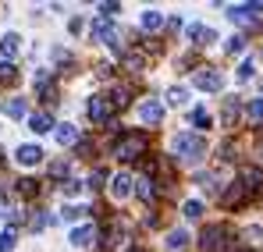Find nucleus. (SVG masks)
Instances as JSON below:
<instances>
[{"mask_svg": "<svg viewBox=\"0 0 263 252\" xmlns=\"http://www.w3.org/2000/svg\"><path fill=\"white\" fill-rule=\"evenodd\" d=\"M125 252H142V249H125Z\"/></svg>", "mask_w": 263, "mask_h": 252, "instance_id": "nucleus-37", "label": "nucleus"}, {"mask_svg": "<svg viewBox=\"0 0 263 252\" xmlns=\"http://www.w3.org/2000/svg\"><path fill=\"white\" fill-rule=\"evenodd\" d=\"M167 103H171V107H185V103H189V89L175 85V89L167 92Z\"/></svg>", "mask_w": 263, "mask_h": 252, "instance_id": "nucleus-23", "label": "nucleus"}, {"mask_svg": "<svg viewBox=\"0 0 263 252\" xmlns=\"http://www.w3.org/2000/svg\"><path fill=\"white\" fill-rule=\"evenodd\" d=\"M0 110H4L7 118H25V114H29L25 100H18V96H14V100H4V107H0Z\"/></svg>", "mask_w": 263, "mask_h": 252, "instance_id": "nucleus-17", "label": "nucleus"}, {"mask_svg": "<svg viewBox=\"0 0 263 252\" xmlns=\"http://www.w3.org/2000/svg\"><path fill=\"white\" fill-rule=\"evenodd\" d=\"M0 82H4V85L18 82V68H14L11 61H4V64H0Z\"/></svg>", "mask_w": 263, "mask_h": 252, "instance_id": "nucleus-24", "label": "nucleus"}, {"mask_svg": "<svg viewBox=\"0 0 263 252\" xmlns=\"http://www.w3.org/2000/svg\"><path fill=\"white\" fill-rule=\"evenodd\" d=\"M68 170H71V160H57V164H50V174H53V178H68Z\"/></svg>", "mask_w": 263, "mask_h": 252, "instance_id": "nucleus-31", "label": "nucleus"}, {"mask_svg": "<svg viewBox=\"0 0 263 252\" xmlns=\"http://www.w3.org/2000/svg\"><path fill=\"white\" fill-rule=\"evenodd\" d=\"M57 142H61V146H75V142H79V128L75 125H57Z\"/></svg>", "mask_w": 263, "mask_h": 252, "instance_id": "nucleus-18", "label": "nucleus"}, {"mask_svg": "<svg viewBox=\"0 0 263 252\" xmlns=\"http://www.w3.org/2000/svg\"><path fill=\"white\" fill-rule=\"evenodd\" d=\"M61 192H64V196H79V192H82V181H64Z\"/></svg>", "mask_w": 263, "mask_h": 252, "instance_id": "nucleus-34", "label": "nucleus"}, {"mask_svg": "<svg viewBox=\"0 0 263 252\" xmlns=\"http://www.w3.org/2000/svg\"><path fill=\"white\" fill-rule=\"evenodd\" d=\"M246 199H249V196H246V188H242V185H231V188H228V192L220 196V203H224L228 210H231V206H242Z\"/></svg>", "mask_w": 263, "mask_h": 252, "instance_id": "nucleus-14", "label": "nucleus"}, {"mask_svg": "<svg viewBox=\"0 0 263 252\" xmlns=\"http://www.w3.org/2000/svg\"><path fill=\"white\" fill-rule=\"evenodd\" d=\"M192 82H196V89H203V92H220L224 89V75H220L217 68H199Z\"/></svg>", "mask_w": 263, "mask_h": 252, "instance_id": "nucleus-3", "label": "nucleus"}, {"mask_svg": "<svg viewBox=\"0 0 263 252\" xmlns=\"http://www.w3.org/2000/svg\"><path fill=\"white\" fill-rule=\"evenodd\" d=\"M121 11V4H100V14L107 18V14H118Z\"/></svg>", "mask_w": 263, "mask_h": 252, "instance_id": "nucleus-36", "label": "nucleus"}, {"mask_svg": "<svg viewBox=\"0 0 263 252\" xmlns=\"http://www.w3.org/2000/svg\"><path fill=\"white\" fill-rule=\"evenodd\" d=\"M29 128H32L36 135H43V131H50V128H57V125H53V118H50L46 110H40V114H32V118H29Z\"/></svg>", "mask_w": 263, "mask_h": 252, "instance_id": "nucleus-15", "label": "nucleus"}, {"mask_svg": "<svg viewBox=\"0 0 263 252\" xmlns=\"http://www.w3.org/2000/svg\"><path fill=\"white\" fill-rule=\"evenodd\" d=\"M238 185L246 188V196H256V192H263V170L246 167V170H242V181H238Z\"/></svg>", "mask_w": 263, "mask_h": 252, "instance_id": "nucleus-8", "label": "nucleus"}, {"mask_svg": "<svg viewBox=\"0 0 263 252\" xmlns=\"http://www.w3.org/2000/svg\"><path fill=\"white\" fill-rule=\"evenodd\" d=\"M160 25H164V14H160V11H146V14H142V29H146V32H157Z\"/></svg>", "mask_w": 263, "mask_h": 252, "instance_id": "nucleus-22", "label": "nucleus"}, {"mask_svg": "<svg viewBox=\"0 0 263 252\" xmlns=\"http://www.w3.org/2000/svg\"><path fill=\"white\" fill-rule=\"evenodd\" d=\"M224 50H228V53H242V50H246V36H231V40L224 43Z\"/></svg>", "mask_w": 263, "mask_h": 252, "instance_id": "nucleus-30", "label": "nucleus"}, {"mask_svg": "<svg viewBox=\"0 0 263 252\" xmlns=\"http://www.w3.org/2000/svg\"><path fill=\"white\" fill-rule=\"evenodd\" d=\"M92 242H96V227H92V224H86V227H75V231H71V245L86 249V245H92Z\"/></svg>", "mask_w": 263, "mask_h": 252, "instance_id": "nucleus-12", "label": "nucleus"}, {"mask_svg": "<svg viewBox=\"0 0 263 252\" xmlns=\"http://www.w3.org/2000/svg\"><path fill=\"white\" fill-rule=\"evenodd\" d=\"M18 192H22V196H40V181L22 178V181H18Z\"/></svg>", "mask_w": 263, "mask_h": 252, "instance_id": "nucleus-26", "label": "nucleus"}, {"mask_svg": "<svg viewBox=\"0 0 263 252\" xmlns=\"http://www.w3.org/2000/svg\"><path fill=\"white\" fill-rule=\"evenodd\" d=\"M224 235H228L224 227H206V231L199 235V249L203 252H220L224 249Z\"/></svg>", "mask_w": 263, "mask_h": 252, "instance_id": "nucleus-7", "label": "nucleus"}, {"mask_svg": "<svg viewBox=\"0 0 263 252\" xmlns=\"http://www.w3.org/2000/svg\"><path fill=\"white\" fill-rule=\"evenodd\" d=\"M192 125H196V128H210V125H214V118L206 114V107H199V110H192Z\"/></svg>", "mask_w": 263, "mask_h": 252, "instance_id": "nucleus-25", "label": "nucleus"}, {"mask_svg": "<svg viewBox=\"0 0 263 252\" xmlns=\"http://www.w3.org/2000/svg\"><path fill=\"white\" fill-rule=\"evenodd\" d=\"M249 121H253V125H260V121H263V96L249 103Z\"/></svg>", "mask_w": 263, "mask_h": 252, "instance_id": "nucleus-29", "label": "nucleus"}, {"mask_svg": "<svg viewBox=\"0 0 263 252\" xmlns=\"http://www.w3.org/2000/svg\"><path fill=\"white\" fill-rule=\"evenodd\" d=\"M146 135L142 131H128V135H121V142L114 146V157L118 160H139V157H146Z\"/></svg>", "mask_w": 263, "mask_h": 252, "instance_id": "nucleus-2", "label": "nucleus"}, {"mask_svg": "<svg viewBox=\"0 0 263 252\" xmlns=\"http://www.w3.org/2000/svg\"><path fill=\"white\" fill-rule=\"evenodd\" d=\"M110 196H114V199H128V196H132V174L121 170V174L110 178Z\"/></svg>", "mask_w": 263, "mask_h": 252, "instance_id": "nucleus-10", "label": "nucleus"}, {"mask_svg": "<svg viewBox=\"0 0 263 252\" xmlns=\"http://www.w3.org/2000/svg\"><path fill=\"white\" fill-rule=\"evenodd\" d=\"M89 118H92L96 125H110V118H114V103H110L107 96H92V100H89Z\"/></svg>", "mask_w": 263, "mask_h": 252, "instance_id": "nucleus-5", "label": "nucleus"}, {"mask_svg": "<svg viewBox=\"0 0 263 252\" xmlns=\"http://www.w3.org/2000/svg\"><path fill=\"white\" fill-rule=\"evenodd\" d=\"M92 40L107 43V46H114V50H121V43H118V29L110 25V18H96V22H92Z\"/></svg>", "mask_w": 263, "mask_h": 252, "instance_id": "nucleus-4", "label": "nucleus"}, {"mask_svg": "<svg viewBox=\"0 0 263 252\" xmlns=\"http://www.w3.org/2000/svg\"><path fill=\"white\" fill-rule=\"evenodd\" d=\"M135 196H139L142 203H153V199H157V181H153V178L135 181Z\"/></svg>", "mask_w": 263, "mask_h": 252, "instance_id": "nucleus-13", "label": "nucleus"}, {"mask_svg": "<svg viewBox=\"0 0 263 252\" xmlns=\"http://www.w3.org/2000/svg\"><path fill=\"white\" fill-rule=\"evenodd\" d=\"M14 242H18V227L11 224V227H4V235H0V252H14Z\"/></svg>", "mask_w": 263, "mask_h": 252, "instance_id": "nucleus-21", "label": "nucleus"}, {"mask_svg": "<svg viewBox=\"0 0 263 252\" xmlns=\"http://www.w3.org/2000/svg\"><path fill=\"white\" fill-rule=\"evenodd\" d=\"M171 149L178 153V160L196 164V160H203V157H206V139H203L199 131H181V135H175Z\"/></svg>", "mask_w": 263, "mask_h": 252, "instance_id": "nucleus-1", "label": "nucleus"}, {"mask_svg": "<svg viewBox=\"0 0 263 252\" xmlns=\"http://www.w3.org/2000/svg\"><path fill=\"white\" fill-rule=\"evenodd\" d=\"M18 50H22V40H18L14 32H7V36L0 40V53H4V57H14Z\"/></svg>", "mask_w": 263, "mask_h": 252, "instance_id": "nucleus-20", "label": "nucleus"}, {"mask_svg": "<svg viewBox=\"0 0 263 252\" xmlns=\"http://www.w3.org/2000/svg\"><path fill=\"white\" fill-rule=\"evenodd\" d=\"M82 213H89V210H82V206H64V213H61V217H64V220H79Z\"/></svg>", "mask_w": 263, "mask_h": 252, "instance_id": "nucleus-35", "label": "nucleus"}, {"mask_svg": "<svg viewBox=\"0 0 263 252\" xmlns=\"http://www.w3.org/2000/svg\"><path fill=\"white\" fill-rule=\"evenodd\" d=\"M181 210H185V217H189V220H199V217H203V203H196V199H189V203H185Z\"/></svg>", "mask_w": 263, "mask_h": 252, "instance_id": "nucleus-28", "label": "nucleus"}, {"mask_svg": "<svg viewBox=\"0 0 263 252\" xmlns=\"http://www.w3.org/2000/svg\"><path fill=\"white\" fill-rule=\"evenodd\" d=\"M253 71H256V68H253V61H246V64L238 68V82H249V79H253Z\"/></svg>", "mask_w": 263, "mask_h": 252, "instance_id": "nucleus-33", "label": "nucleus"}, {"mask_svg": "<svg viewBox=\"0 0 263 252\" xmlns=\"http://www.w3.org/2000/svg\"><path fill=\"white\" fill-rule=\"evenodd\" d=\"M189 36L199 43V46H203V43H214V40H217V32H214L210 25H189Z\"/></svg>", "mask_w": 263, "mask_h": 252, "instance_id": "nucleus-16", "label": "nucleus"}, {"mask_svg": "<svg viewBox=\"0 0 263 252\" xmlns=\"http://www.w3.org/2000/svg\"><path fill=\"white\" fill-rule=\"evenodd\" d=\"M14 160H18L22 167H36V164H43V149H40V146H18Z\"/></svg>", "mask_w": 263, "mask_h": 252, "instance_id": "nucleus-9", "label": "nucleus"}, {"mask_svg": "<svg viewBox=\"0 0 263 252\" xmlns=\"http://www.w3.org/2000/svg\"><path fill=\"white\" fill-rule=\"evenodd\" d=\"M139 118H142L146 125H160V121H164V107H160L157 100H146V103L139 107Z\"/></svg>", "mask_w": 263, "mask_h": 252, "instance_id": "nucleus-11", "label": "nucleus"}, {"mask_svg": "<svg viewBox=\"0 0 263 252\" xmlns=\"http://www.w3.org/2000/svg\"><path fill=\"white\" fill-rule=\"evenodd\" d=\"M260 11H263V4H231V7H228V18L238 22V25H249Z\"/></svg>", "mask_w": 263, "mask_h": 252, "instance_id": "nucleus-6", "label": "nucleus"}, {"mask_svg": "<svg viewBox=\"0 0 263 252\" xmlns=\"http://www.w3.org/2000/svg\"><path fill=\"white\" fill-rule=\"evenodd\" d=\"M185 245H189V231H181V227H175V231L167 235V249H171V252H181Z\"/></svg>", "mask_w": 263, "mask_h": 252, "instance_id": "nucleus-19", "label": "nucleus"}, {"mask_svg": "<svg viewBox=\"0 0 263 252\" xmlns=\"http://www.w3.org/2000/svg\"><path fill=\"white\" fill-rule=\"evenodd\" d=\"M103 181H107V170H92L89 174V188H103Z\"/></svg>", "mask_w": 263, "mask_h": 252, "instance_id": "nucleus-32", "label": "nucleus"}, {"mask_svg": "<svg viewBox=\"0 0 263 252\" xmlns=\"http://www.w3.org/2000/svg\"><path fill=\"white\" fill-rule=\"evenodd\" d=\"M235 121H238V103L228 100V103H224V128H231Z\"/></svg>", "mask_w": 263, "mask_h": 252, "instance_id": "nucleus-27", "label": "nucleus"}]
</instances>
